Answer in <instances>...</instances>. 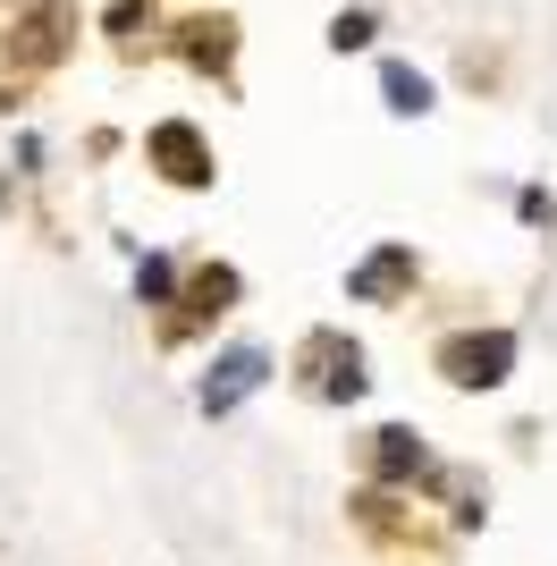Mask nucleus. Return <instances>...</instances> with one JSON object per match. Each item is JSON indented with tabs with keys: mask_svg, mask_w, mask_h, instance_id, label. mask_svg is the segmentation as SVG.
Wrapping results in <instances>:
<instances>
[{
	"mask_svg": "<svg viewBox=\"0 0 557 566\" xmlns=\"http://www.w3.org/2000/svg\"><path fill=\"white\" fill-rule=\"evenodd\" d=\"M76 34V0H18V18H9V60L18 69H51Z\"/></svg>",
	"mask_w": 557,
	"mask_h": 566,
	"instance_id": "f257e3e1",
	"label": "nucleus"
},
{
	"mask_svg": "<svg viewBox=\"0 0 557 566\" xmlns=\"http://www.w3.org/2000/svg\"><path fill=\"white\" fill-rule=\"evenodd\" d=\"M507 364H515V338L507 331H464V338H448V347H440V373L456 380V389H498Z\"/></svg>",
	"mask_w": 557,
	"mask_h": 566,
	"instance_id": "f03ea898",
	"label": "nucleus"
},
{
	"mask_svg": "<svg viewBox=\"0 0 557 566\" xmlns=\"http://www.w3.org/2000/svg\"><path fill=\"white\" fill-rule=\"evenodd\" d=\"M144 153H153V169H161L169 187H211V144L186 127V118H161L153 136H144Z\"/></svg>",
	"mask_w": 557,
	"mask_h": 566,
	"instance_id": "7ed1b4c3",
	"label": "nucleus"
},
{
	"mask_svg": "<svg viewBox=\"0 0 557 566\" xmlns=\"http://www.w3.org/2000/svg\"><path fill=\"white\" fill-rule=\"evenodd\" d=\"M304 373H313V398H364V355H355L338 331L304 338Z\"/></svg>",
	"mask_w": 557,
	"mask_h": 566,
	"instance_id": "20e7f679",
	"label": "nucleus"
},
{
	"mask_svg": "<svg viewBox=\"0 0 557 566\" xmlns=\"http://www.w3.org/2000/svg\"><path fill=\"white\" fill-rule=\"evenodd\" d=\"M262 373H271V355H262V347H229V355L203 373V415H229V406H245V398L262 389Z\"/></svg>",
	"mask_w": 557,
	"mask_h": 566,
	"instance_id": "39448f33",
	"label": "nucleus"
},
{
	"mask_svg": "<svg viewBox=\"0 0 557 566\" xmlns=\"http://www.w3.org/2000/svg\"><path fill=\"white\" fill-rule=\"evenodd\" d=\"M406 287H414V245H380V254H364L347 271L355 305H389V296H406Z\"/></svg>",
	"mask_w": 557,
	"mask_h": 566,
	"instance_id": "423d86ee",
	"label": "nucleus"
},
{
	"mask_svg": "<svg viewBox=\"0 0 557 566\" xmlns=\"http://www.w3.org/2000/svg\"><path fill=\"white\" fill-rule=\"evenodd\" d=\"M178 60H186V69H203V76H229V60H237V18H186V25H178Z\"/></svg>",
	"mask_w": 557,
	"mask_h": 566,
	"instance_id": "0eeeda50",
	"label": "nucleus"
},
{
	"mask_svg": "<svg viewBox=\"0 0 557 566\" xmlns=\"http://www.w3.org/2000/svg\"><path fill=\"white\" fill-rule=\"evenodd\" d=\"M229 305H237V271H229V262H211V271H195V287H186V313L169 322V338L195 331V322H211V313H229Z\"/></svg>",
	"mask_w": 557,
	"mask_h": 566,
	"instance_id": "6e6552de",
	"label": "nucleus"
},
{
	"mask_svg": "<svg viewBox=\"0 0 557 566\" xmlns=\"http://www.w3.org/2000/svg\"><path fill=\"white\" fill-rule=\"evenodd\" d=\"M371 473H380V482H406V473H422V440H414L406 423L371 431Z\"/></svg>",
	"mask_w": 557,
	"mask_h": 566,
	"instance_id": "1a4fd4ad",
	"label": "nucleus"
},
{
	"mask_svg": "<svg viewBox=\"0 0 557 566\" xmlns=\"http://www.w3.org/2000/svg\"><path fill=\"white\" fill-rule=\"evenodd\" d=\"M380 94H389L397 118H422V111H431V76L406 69V60H389V69H380Z\"/></svg>",
	"mask_w": 557,
	"mask_h": 566,
	"instance_id": "9d476101",
	"label": "nucleus"
},
{
	"mask_svg": "<svg viewBox=\"0 0 557 566\" xmlns=\"http://www.w3.org/2000/svg\"><path fill=\"white\" fill-rule=\"evenodd\" d=\"M102 25H111V34H118V43H127V51H136V43H153V34H161V25H153V9H144V0H118V9H111V18H102Z\"/></svg>",
	"mask_w": 557,
	"mask_h": 566,
	"instance_id": "9b49d317",
	"label": "nucleus"
},
{
	"mask_svg": "<svg viewBox=\"0 0 557 566\" xmlns=\"http://www.w3.org/2000/svg\"><path fill=\"white\" fill-rule=\"evenodd\" d=\"M371 34H380V18H371V9H338V18H329V51H364Z\"/></svg>",
	"mask_w": 557,
	"mask_h": 566,
	"instance_id": "f8f14e48",
	"label": "nucleus"
},
{
	"mask_svg": "<svg viewBox=\"0 0 557 566\" xmlns=\"http://www.w3.org/2000/svg\"><path fill=\"white\" fill-rule=\"evenodd\" d=\"M169 287H178V271H169L161 254H144L136 262V296H144V305H169Z\"/></svg>",
	"mask_w": 557,
	"mask_h": 566,
	"instance_id": "ddd939ff",
	"label": "nucleus"
}]
</instances>
